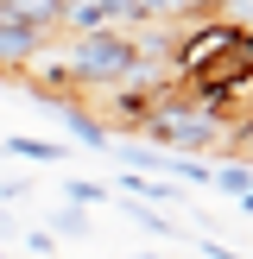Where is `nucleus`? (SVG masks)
Wrapping results in <instances>:
<instances>
[{
	"instance_id": "f03ea898",
	"label": "nucleus",
	"mask_w": 253,
	"mask_h": 259,
	"mask_svg": "<svg viewBox=\"0 0 253 259\" xmlns=\"http://www.w3.org/2000/svg\"><path fill=\"white\" fill-rule=\"evenodd\" d=\"M228 126H234V120H222V114L196 108V101H164V108L152 114L139 133L152 139V152H171V158H184V152H209V146H222Z\"/></svg>"
},
{
	"instance_id": "0eeeda50",
	"label": "nucleus",
	"mask_w": 253,
	"mask_h": 259,
	"mask_svg": "<svg viewBox=\"0 0 253 259\" xmlns=\"http://www.w3.org/2000/svg\"><path fill=\"white\" fill-rule=\"evenodd\" d=\"M120 190H126V196H139V202H171V196H177L171 184H158V177H139V171H120Z\"/></svg>"
},
{
	"instance_id": "f8f14e48",
	"label": "nucleus",
	"mask_w": 253,
	"mask_h": 259,
	"mask_svg": "<svg viewBox=\"0 0 253 259\" xmlns=\"http://www.w3.org/2000/svg\"><path fill=\"white\" fill-rule=\"evenodd\" d=\"M234 209H240V215H247V222H253V190H247V196H240V202H234Z\"/></svg>"
},
{
	"instance_id": "f257e3e1",
	"label": "nucleus",
	"mask_w": 253,
	"mask_h": 259,
	"mask_svg": "<svg viewBox=\"0 0 253 259\" xmlns=\"http://www.w3.org/2000/svg\"><path fill=\"white\" fill-rule=\"evenodd\" d=\"M63 63H70L76 95H82V89H126V82H152V89L171 82V70H146V63L133 57V38H126V32L70 38V45H63Z\"/></svg>"
},
{
	"instance_id": "9b49d317",
	"label": "nucleus",
	"mask_w": 253,
	"mask_h": 259,
	"mask_svg": "<svg viewBox=\"0 0 253 259\" xmlns=\"http://www.w3.org/2000/svg\"><path fill=\"white\" fill-rule=\"evenodd\" d=\"M25 247H32V253H45V259H51V253H57V240H51V234H45V228H32V234H25Z\"/></svg>"
},
{
	"instance_id": "2eb2a0df",
	"label": "nucleus",
	"mask_w": 253,
	"mask_h": 259,
	"mask_svg": "<svg viewBox=\"0 0 253 259\" xmlns=\"http://www.w3.org/2000/svg\"><path fill=\"white\" fill-rule=\"evenodd\" d=\"M0 259H7V253H0Z\"/></svg>"
},
{
	"instance_id": "423d86ee",
	"label": "nucleus",
	"mask_w": 253,
	"mask_h": 259,
	"mask_svg": "<svg viewBox=\"0 0 253 259\" xmlns=\"http://www.w3.org/2000/svg\"><path fill=\"white\" fill-rule=\"evenodd\" d=\"M209 190H222V196H247V190H253V164H215V171H209Z\"/></svg>"
},
{
	"instance_id": "1a4fd4ad",
	"label": "nucleus",
	"mask_w": 253,
	"mask_h": 259,
	"mask_svg": "<svg viewBox=\"0 0 253 259\" xmlns=\"http://www.w3.org/2000/svg\"><path fill=\"white\" fill-rule=\"evenodd\" d=\"M126 215H133V222L146 228V234H164V240H177V222H164V215L152 209V202H126Z\"/></svg>"
},
{
	"instance_id": "39448f33",
	"label": "nucleus",
	"mask_w": 253,
	"mask_h": 259,
	"mask_svg": "<svg viewBox=\"0 0 253 259\" xmlns=\"http://www.w3.org/2000/svg\"><path fill=\"white\" fill-rule=\"evenodd\" d=\"M0 152H7V158H25V164H63V146H57V139H32V133H7Z\"/></svg>"
},
{
	"instance_id": "20e7f679",
	"label": "nucleus",
	"mask_w": 253,
	"mask_h": 259,
	"mask_svg": "<svg viewBox=\"0 0 253 259\" xmlns=\"http://www.w3.org/2000/svg\"><path fill=\"white\" fill-rule=\"evenodd\" d=\"M51 114L63 120V133L70 139H82V146H95V152H108L114 139H108V126H101V114L89 108L82 95H63V101H51Z\"/></svg>"
},
{
	"instance_id": "9d476101",
	"label": "nucleus",
	"mask_w": 253,
	"mask_h": 259,
	"mask_svg": "<svg viewBox=\"0 0 253 259\" xmlns=\"http://www.w3.org/2000/svg\"><path fill=\"white\" fill-rule=\"evenodd\" d=\"M51 228H57V234H76V240H82V234H89V215H82V209H57V215H51ZM57 234H51V240H57Z\"/></svg>"
},
{
	"instance_id": "4468645a",
	"label": "nucleus",
	"mask_w": 253,
	"mask_h": 259,
	"mask_svg": "<svg viewBox=\"0 0 253 259\" xmlns=\"http://www.w3.org/2000/svg\"><path fill=\"white\" fill-rule=\"evenodd\" d=\"M7 228H13V222H7V209H0V234H7Z\"/></svg>"
},
{
	"instance_id": "ddd939ff",
	"label": "nucleus",
	"mask_w": 253,
	"mask_h": 259,
	"mask_svg": "<svg viewBox=\"0 0 253 259\" xmlns=\"http://www.w3.org/2000/svg\"><path fill=\"white\" fill-rule=\"evenodd\" d=\"M133 259H171V253H133Z\"/></svg>"
},
{
	"instance_id": "6e6552de",
	"label": "nucleus",
	"mask_w": 253,
	"mask_h": 259,
	"mask_svg": "<svg viewBox=\"0 0 253 259\" xmlns=\"http://www.w3.org/2000/svg\"><path fill=\"white\" fill-rule=\"evenodd\" d=\"M63 202H70V209H101V202H108V184H89V177H70V184H63Z\"/></svg>"
},
{
	"instance_id": "7ed1b4c3",
	"label": "nucleus",
	"mask_w": 253,
	"mask_h": 259,
	"mask_svg": "<svg viewBox=\"0 0 253 259\" xmlns=\"http://www.w3.org/2000/svg\"><path fill=\"white\" fill-rule=\"evenodd\" d=\"M45 45H51L45 32H32L25 19L0 13V70H7V76H25V63H32V57H38Z\"/></svg>"
}]
</instances>
